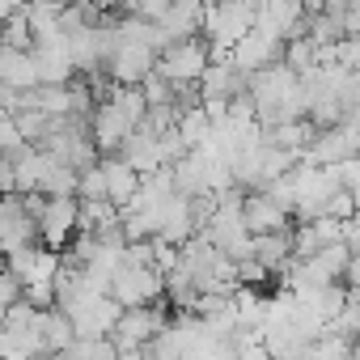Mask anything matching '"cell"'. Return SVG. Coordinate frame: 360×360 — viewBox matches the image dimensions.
Here are the masks:
<instances>
[{
  "mask_svg": "<svg viewBox=\"0 0 360 360\" xmlns=\"http://www.w3.org/2000/svg\"><path fill=\"white\" fill-rule=\"evenodd\" d=\"M204 64H208V47H204L200 39H178V43H169V51L161 56L157 72L174 85V81H191V77L208 72Z\"/></svg>",
  "mask_w": 360,
  "mask_h": 360,
  "instance_id": "6da1fadb",
  "label": "cell"
},
{
  "mask_svg": "<svg viewBox=\"0 0 360 360\" xmlns=\"http://www.w3.org/2000/svg\"><path fill=\"white\" fill-rule=\"evenodd\" d=\"M77 217H81V208H77L72 195H68V200H47V212H43V221H39V233H43L51 246H60L64 233H72Z\"/></svg>",
  "mask_w": 360,
  "mask_h": 360,
  "instance_id": "7a4b0ae2",
  "label": "cell"
},
{
  "mask_svg": "<svg viewBox=\"0 0 360 360\" xmlns=\"http://www.w3.org/2000/svg\"><path fill=\"white\" fill-rule=\"evenodd\" d=\"M246 225H250L255 238H267L271 229L284 233V229H280V225H284V208H280L276 200H250V204H246Z\"/></svg>",
  "mask_w": 360,
  "mask_h": 360,
  "instance_id": "3957f363",
  "label": "cell"
},
{
  "mask_svg": "<svg viewBox=\"0 0 360 360\" xmlns=\"http://www.w3.org/2000/svg\"><path fill=\"white\" fill-rule=\"evenodd\" d=\"M356 153H360V136L356 131H326L322 140H318V148H314V157L318 161H326V157H339V165H347V161H356Z\"/></svg>",
  "mask_w": 360,
  "mask_h": 360,
  "instance_id": "277c9868",
  "label": "cell"
},
{
  "mask_svg": "<svg viewBox=\"0 0 360 360\" xmlns=\"http://www.w3.org/2000/svg\"><path fill=\"white\" fill-rule=\"evenodd\" d=\"M288 255H297V238H288V233L255 238V259H259V267H280Z\"/></svg>",
  "mask_w": 360,
  "mask_h": 360,
  "instance_id": "5b68a950",
  "label": "cell"
},
{
  "mask_svg": "<svg viewBox=\"0 0 360 360\" xmlns=\"http://www.w3.org/2000/svg\"><path fill=\"white\" fill-rule=\"evenodd\" d=\"M339 183H343V191L360 204V157L347 161V165H339Z\"/></svg>",
  "mask_w": 360,
  "mask_h": 360,
  "instance_id": "8992f818",
  "label": "cell"
}]
</instances>
